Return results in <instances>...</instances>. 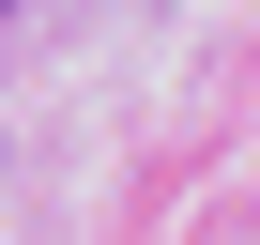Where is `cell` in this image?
Segmentation results:
<instances>
[{
	"instance_id": "cell-1",
	"label": "cell",
	"mask_w": 260,
	"mask_h": 245,
	"mask_svg": "<svg viewBox=\"0 0 260 245\" xmlns=\"http://www.w3.org/2000/svg\"><path fill=\"white\" fill-rule=\"evenodd\" d=\"M0 16H16V0H0Z\"/></svg>"
}]
</instances>
